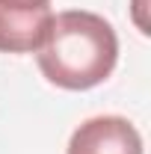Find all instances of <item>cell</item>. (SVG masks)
Segmentation results:
<instances>
[{"label":"cell","mask_w":151,"mask_h":154,"mask_svg":"<svg viewBox=\"0 0 151 154\" xmlns=\"http://www.w3.org/2000/svg\"><path fill=\"white\" fill-rule=\"evenodd\" d=\"M51 24V0H0V54H36Z\"/></svg>","instance_id":"7a4b0ae2"},{"label":"cell","mask_w":151,"mask_h":154,"mask_svg":"<svg viewBox=\"0 0 151 154\" xmlns=\"http://www.w3.org/2000/svg\"><path fill=\"white\" fill-rule=\"evenodd\" d=\"M36 54L42 74L54 86L83 92L113 74L119 59V38L113 24L101 15L68 9L54 15L48 38Z\"/></svg>","instance_id":"6da1fadb"},{"label":"cell","mask_w":151,"mask_h":154,"mask_svg":"<svg viewBox=\"0 0 151 154\" xmlns=\"http://www.w3.org/2000/svg\"><path fill=\"white\" fill-rule=\"evenodd\" d=\"M65 154H142V136L122 116H95L71 134Z\"/></svg>","instance_id":"3957f363"}]
</instances>
